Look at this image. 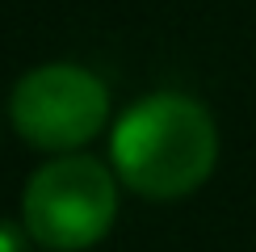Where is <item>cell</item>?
Instances as JSON below:
<instances>
[{"instance_id":"7a4b0ae2","label":"cell","mask_w":256,"mask_h":252,"mask_svg":"<svg viewBox=\"0 0 256 252\" xmlns=\"http://www.w3.org/2000/svg\"><path fill=\"white\" fill-rule=\"evenodd\" d=\"M118 214L114 172L92 156H59L30 176L21 194V223L34 244L50 252H80L105 240Z\"/></svg>"},{"instance_id":"6da1fadb","label":"cell","mask_w":256,"mask_h":252,"mask_svg":"<svg viewBox=\"0 0 256 252\" xmlns=\"http://www.w3.org/2000/svg\"><path fill=\"white\" fill-rule=\"evenodd\" d=\"M110 160L134 194L172 202L202 189L218 164V130L210 110L185 92H152L118 118Z\"/></svg>"},{"instance_id":"277c9868","label":"cell","mask_w":256,"mask_h":252,"mask_svg":"<svg viewBox=\"0 0 256 252\" xmlns=\"http://www.w3.org/2000/svg\"><path fill=\"white\" fill-rule=\"evenodd\" d=\"M30 231H26V223H0V252H30Z\"/></svg>"},{"instance_id":"3957f363","label":"cell","mask_w":256,"mask_h":252,"mask_svg":"<svg viewBox=\"0 0 256 252\" xmlns=\"http://www.w3.org/2000/svg\"><path fill=\"white\" fill-rule=\"evenodd\" d=\"M8 118L38 152H76L101 134L110 118V92L88 68L46 63L17 80L8 97Z\"/></svg>"}]
</instances>
